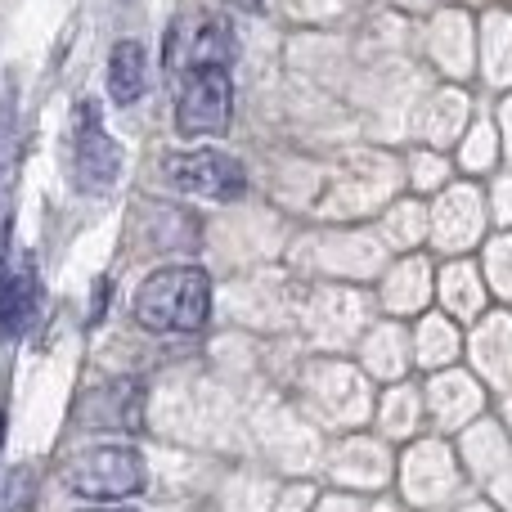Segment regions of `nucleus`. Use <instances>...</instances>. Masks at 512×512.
I'll return each mask as SVG.
<instances>
[{
  "instance_id": "obj_1",
  "label": "nucleus",
  "mask_w": 512,
  "mask_h": 512,
  "mask_svg": "<svg viewBox=\"0 0 512 512\" xmlns=\"http://www.w3.org/2000/svg\"><path fill=\"white\" fill-rule=\"evenodd\" d=\"M131 315L149 333H198L212 319V279L203 265H167L135 288Z\"/></svg>"
},
{
  "instance_id": "obj_2",
  "label": "nucleus",
  "mask_w": 512,
  "mask_h": 512,
  "mask_svg": "<svg viewBox=\"0 0 512 512\" xmlns=\"http://www.w3.org/2000/svg\"><path fill=\"white\" fill-rule=\"evenodd\" d=\"M149 486V468H144V454L131 445H95V450H81L68 468V490L90 504H122L135 499Z\"/></svg>"
},
{
  "instance_id": "obj_3",
  "label": "nucleus",
  "mask_w": 512,
  "mask_h": 512,
  "mask_svg": "<svg viewBox=\"0 0 512 512\" xmlns=\"http://www.w3.org/2000/svg\"><path fill=\"white\" fill-rule=\"evenodd\" d=\"M234 122L230 68H189L176 99V131L185 140H221Z\"/></svg>"
},
{
  "instance_id": "obj_4",
  "label": "nucleus",
  "mask_w": 512,
  "mask_h": 512,
  "mask_svg": "<svg viewBox=\"0 0 512 512\" xmlns=\"http://www.w3.org/2000/svg\"><path fill=\"white\" fill-rule=\"evenodd\" d=\"M162 176H167V185L180 189V194L212 198V203H234V198H243V189H248L243 162L221 149H203V144L185 149V153H171Z\"/></svg>"
},
{
  "instance_id": "obj_5",
  "label": "nucleus",
  "mask_w": 512,
  "mask_h": 512,
  "mask_svg": "<svg viewBox=\"0 0 512 512\" xmlns=\"http://www.w3.org/2000/svg\"><path fill=\"white\" fill-rule=\"evenodd\" d=\"M72 167L81 189H108L122 176V149L108 140L104 122L90 104L77 108V131H72Z\"/></svg>"
},
{
  "instance_id": "obj_6",
  "label": "nucleus",
  "mask_w": 512,
  "mask_h": 512,
  "mask_svg": "<svg viewBox=\"0 0 512 512\" xmlns=\"http://www.w3.org/2000/svg\"><path fill=\"white\" fill-rule=\"evenodd\" d=\"M230 54H234V32L221 18H207L198 27L176 23L162 36V59L185 63V72L189 68H230Z\"/></svg>"
},
{
  "instance_id": "obj_7",
  "label": "nucleus",
  "mask_w": 512,
  "mask_h": 512,
  "mask_svg": "<svg viewBox=\"0 0 512 512\" xmlns=\"http://www.w3.org/2000/svg\"><path fill=\"white\" fill-rule=\"evenodd\" d=\"M36 297H41V283H36L32 265L9 270L5 279H0V346L23 337V328L32 324V315H36Z\"/></svg>"
},
{
  "instance_id": "obj_8",
  "label": "nucleus",
  "mask_w": 512,
  "mask_h": 512,
  "mask_svg": "<svg viewBox=\"0 0 512 512\" xmlns=\"http://www.w3.org/2000/svg\"><path fill=\"white\" fill-rule=\"evenodd\" d=\"M86 423L113 427V432H140L144 427V391L135 382H108L90 396Z\"/></svg>"
},
{
  "instance_id": "obj_9",
  "label": "nucleus",
  "mask_w": 512,
  "mask_h": 512,
  "mask_svg": "<svg viewBox=\"0 0 512 512\" xmlns=\"http://www.w3.org/2000/svg\"><path fill=\"white\" fill-rule=\"evenodd\" d=\"M149 90V54L140 41H117L108 54V99L117 108H131Z\"/></svg>"
},
{
  "instance_id": "obj_10",
  "label": "nucleus",
  "mask_w": 512,
  "mask_h": 512,
  "mask_svg": "<svg viewBox=\"0 0 512 512\" xmlns=\"http://www.w3.org/2000/svg\"><path fill=\"white\" fill-rule=\"evenodd\" d=\"M81 512H135V508H122V504H90V508H81Z\"/></svg>"
},
{
  "instance_id": "obj_11",
  "label": "nucleus",
  "mask_w": 512,
  "mask_h": 512,
  "mask_svg": "<svg viewBox=\"0 0 512 512\" xmlns=\"http://www.w3.org/2000/svg\"><path fill=\"white\" fill-rule=\"evenodd\" d=\"M0 445H5V414H0Z\"/></svg>"
}]
</instances>
